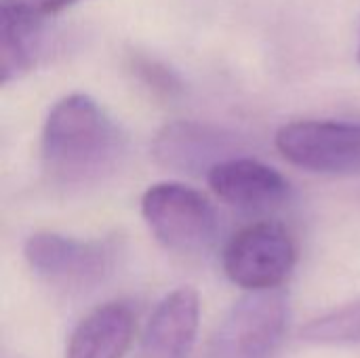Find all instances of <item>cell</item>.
<instances>
[{
	"label": "cell",
	"mask_w": 360,
	"mask_h": 358,
	"mask_svg": "<svg viewBox=\"0 0 360 358\" xmlns=\"http://www.w3.org/2000/svg\"><path fill=\"white\" fill-rule=\"evenodd\" d=\"M124 156V135L84 93L59 99L42 127L40 160L51 184L84 188L103 181Z\"/></svg>",
	"instance_id": "cell-1"
},
{
	"label": "cell",
	"mask_w": 360,
	"mask_h": 358,
	"mask_svg": "<svg viewBox=\"0 0 360 358\" xmlns=\"http://www.w3.org/2000/svg\"><path fill=\"white\" fill-rule=\"evenodd\" d=\"M289 298L283 291H251L224 317L205 358H276L289 329Z\"/></svg>",
	"instance_id": "cell-2"
},
{
	"label": "cell",
	"mask_w": 360,
	"mask_h": 358,
	"mask_svg": "<svg viewBox=\"0 0 360 358\" xmlns=\"http://www.w3.org/2000/svg\"><path fill=\"white\" fill-rule=\"evenodd\" d=\"M141 215L158 243L179 255H202L217 238L219 219L213 205L184 184L150 186L141 198Z\"/></svg>",
	"instance_id": "cell-3"
},
{
	"label": "cell",
	"mask_w": 360,
	"mask_h": 358,
	"mask_svg": "<svg viewBox=\"0 0 360 358\" xmlns=\"http://www.w3.org/2000/svg\"><path fill=\"white\" fill-rule=\"evenodd\" d=\"M25 262L49 285L86 291L112 276L120 247L112 238L80 241L57 232H36L25 241Z\"/></svg>",
	"instance_id": "cell-4"
},
{
	"label": "cell",
	"mask_w": 360,
	"mask_h": 358,
	"mask_svg": "<svg viewBox=\"0 0 360 358\" xmlns=\"http://www.w3.org/2000/svg\"><path fill=\"white\" fill-rule=\"evenodd\" d=\"M226 276L249 291L278 289L297 264L293 236L278 224L262 222L236 232L221 255Z\"/></svg>",
	"instance_id": "cell-5"
},
{
	"label": "cell",
	"mask_w": 360,
	"mask_h": 358,
	"mask_svg": "<svg viewBox=\"0 0 360 358\" xmlns=\"http://www.w3.org/2000/svg\"><path fill=\"white\" fill-rule=\"evenodd\" d=\"M278 152L321 175H360V122L300 120L276 133Z\"/></svg>",
	"instance_id": "cell-6"
},
{
	"label": "cell",
	"mask_w": 360,
	"mask_h": 358,
	"mask_svg": "<svg viewBox=\"0 0 360 358\" xmlns=\"http://www.w3.org/2000/svg\"><path fill=\"white\" fill-rule=\"evenodd\" d=\"M207 181L221 200L245 211L281 207L291 192L289 181L276 169L255 158H226L207 171Z\"/></svg>",
	"instance_id": "cell-7"
},
{
	"label": "cell",
	"mask_w": 360,
	"mask_h": 358,
	"mask_svg": "<svg viewBox=\"0 0 360 358\" xmlns=\"http://www.w3.org/2000/svg\"><path fill=\"white\" fill-rule=\"evenodd\" d=\"M200 321V300L190 287L169 293L154 310L135 358H190Z\"/></svg>",
	"instance_id": "cell-8"
},
{
	"label": "cell",
	"mask_w": 360,
	"mask_h": 358,
	"mask_svg": "<svg viewBox=\"0 0 360 358\" xmlns=\"http://www.w3.org/2000/svg\"><path fill=\"white\" fill-rule=\"evenodd\" d=\"M135 338V312L124 302L91 310L72 331L65 358H124Z\"/></svg>",
	"instance_id": "cell-9"
},
{
	"label": "cell",
	"mask_w": 360,
	"mask_h": 358,
	"mask_svg": "<svg viewBox=\"0 0 360 358\" xmlns=\"http://www.w3.org/2000/svg\"><path fill=\"white\" fill-rule=\"evenodd\" d=\"M230 137L217 129L196 122L167 124L154 143L156 158L177 171H209L213 165L230 158Z\"/></svg>",
	"instance_id": "cell-10"
},
{
	"label": "cell",
	"mask_w": 360,
	"mask_h": 358,
	"mask_svg": "<svg viewBox=\"0 0 360 358\" xmlns=\"http://www.w3.org/2000/svg\"><path fill=\"white\" fill-rule=\"evenodd\" d=\"M49 44L46 17L2 2L0 11V72L2 84L23 78L42 59Z\"/></svg>",
	"instance_id": "cell-11"
},
{
	"label": "cell",
	"mask_w": 360,
	"mask_h": 358,
	"mask_svg": "<svg viewBox=\"0 0 360 358\" xmlns=\"http://www.w3.org/2000/svg\"><path fill=\"white\" fill-rule=\"evenodd\" d=\"M300 338L316 346H360V302L312 319L302 327Z\"/></svg>",
	"instance_id": "cell-12"
},
{
	"label": "cell",
	"mask_w": 360,
	"mask_h": 358,
	"mask_svg": "<svg viewBox=\"0 0 360 358\" xmlns=\"http://www.w3.org/2000/svg\"><path fill=\"white\" fill-rule=\"evenodd\" d=\"M15 8H21L25 13H32V15H38V17H53L61 11H65L68 6L80 2V0H2Z\"/></svg>",
	"instance_id": "cell-13"
},
{
	"label": "cell",
	"mask_w": 360,
	"mask_h": 358,
	"mask_svg": "<svg viewBox=\"0 0 360 358\" xmlns=\"http://www.w3.org/2000/svg\"><path fill=\"white\" fill-rule=\"evenodd\" d=\"M359 59H360V46H359Z\"/></svg>",
	"instance_id": "cell-14"
}]
</instances>
